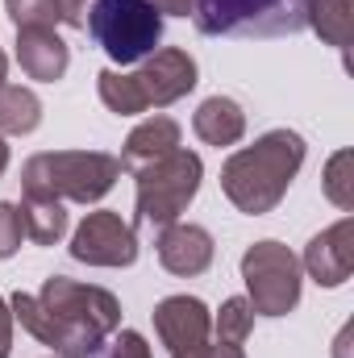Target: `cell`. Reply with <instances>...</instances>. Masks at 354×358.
I'll return each instance as SVG.
<instances>
[{
  "mask_svg": "<svg viewBox=\"0 0 354 358\" xmlns=\"http://www.w3.org/2000/svg\"><path fill=\"white\" fill-rule=\"evenodd\" d=\"M300 167H304V138L296 129H271L255 146H242L225 159L221 192L238 213L263 217L288 196Z\"/></svg>",
  "mask_w": 354,
  "mask_h": 358,
  "instance_id": "cell-1",
  "label": "cell"
},
{
  "mask_svg": "<svg viewBox=\"0 0 354 358\" xmlns=\"http://www.w3.org/2000/svg\"><path fill=\"white\" fill-rule=\"evenodd\" d=\"M196 88V59L179 46H163L150 59H142V67L134 76L121 71H100L96 76V92L104 100L108 113L117 117H134L146 108H167L183 100L187 92Z\"/></svg>",
  "mask_w": 354,
  "mask_h": 358,
  "instance_id": "cell-2",
  "label": "cell"
},
{
  "mask_svg": "<svg viewBox=\"0 0 354 358\" xmlns=\"http://www.w3.org/2000/svg\"><path fill=\"white\" fill-rule=\"evenodd\" d=\"M117 179H121V159H113L104 150H42V155L25 159V167H21L25 196L76 200V204L104 200Z\"/></svg>",
  "mask_w": 354,
  "mask_h": 358,
  "instance_id": "cell-3",
  "label": "cell"
},
{
  "mask_svg": "<svg viewBox=\"0 0 354 358\" xmlns=\"http://www.w3.org/2000/svg\"><path fill=\"white\" fill-rule=\"evenodd\" d=\"M313 0H192V21L208 38H292L309 29Z\"/></svg>",
  "mask_w": 354,
  "mask_h": 358,
  "instance_id": "cell-4",
  "label": "cell"
},
{
  "mask_svg": "<svg viewBox=\"0 0 354 358\" xmlns=\"http://www.w3.org/2000/svg\"><path fill=\"white\" fill-rule=\"evenodd\" d=\"M92 42L113 59V63H142L159 50L163 42V17L146 0H96L88 13Z\"/></svg>",
  "mask_w": 354,
  "mask_h": 358,
  "instance_id": "cell-5",
  "label": "cell"
},
{
  "mask_svg": "<svg viewBox=\"0 0 354 358\" xmlns=\"http://www.w3.org/2000/svg\"><path fill=\"white\" fill-rule=\"evenodd\" d=\"M134 179H138V221L163 229V225L179 221V213H187V204L196 200L204 163L192 150H171V155L138 167Z\"/></svg>",
  "mask_w": 354,
  "mask_h": 358,
  "instance_id": "cell-6",
  "label": "cell"
},
{
  "mask_svg": "<svg viewBox=\"0 0 354 358\" xmlns=\"http://www.w3.org/2000/svg\"><path fill=\"white\" fill-rule=\"evenodd\" d=\"M242 279L250 308L263 317H288L300 304V259L283 242H255L242 255Z\"/></svg>",
  "mask_w": 354,
  "mask_h": 358,
  "instance_id": "cell-7",
  "label": "cell"
},
{
  "mask_svg": "<svg viewBox=\"0 0 354 358\" xmlns=\"http://www.w3.org/2000/svg\"><path fill=\"white\" fill-rule=\"evenodd\" d=\"M38 300L76 334H84L92 342H104L108 334H117L121 325V304L113 292L92 287V283H76L67 275H50L38 292Z\"/></svg>",
  "mask_w": 354,
  "mask_h": 358,
  "instance_id": "cell-8",
  "label": "cell"
},
{
  "mask_svg": "<svg viewBox=\"0 0 354 358\" xmlns=\"http://www.w3.org/2000/svg\"><path fill=\"white\" fill-rule=\"evenodd\" d=\"M71 259L88 267H134L138 263V234L121 213H88L71 238Z\"/></svg>",
  "mask_w": 354,
  "mask_h": 358,
  "instance_id": "cell-9",
  "label": "cell"
},
{
  "mask_svg": "<svg viewBox=\"0 0 354 358\" xmlns=\"http://www.w3.org/2000/svg\"><path fill=\"white\" fill-rule=\"evenodd\" d=\"M8 308H13V321H21L25 334H34L42 346H50L55 358H96L100 346H104V342H92L84 334L67 329V325H63L38 296H29V292H17V296L8 300Z\"/></svg>",
  "mask_w": 354,
  "mask_h": 358,
  "instance_id": "cell-10",
  "label": "cell"
},
{
  "mask_svg": "<svg viewBox=\"0 0 354 358\" xmlns=\"http://www.w3.org/2000/svg\"><path fill=\"white\" fill-rule=\"evenodd\" d=\"M155 250H159V263L171 271V275H179V279L204 275V271L213 267V255H217L213 234H208L204 225H192V221H171V225H163Z\"/></svg>",
  "mask_w": 354,
  "mask_h": 358,
  "instance_id": "cell-11",
  "label": "cell"
},
{
  "mask_svg": "<svg viewBox=\"0 0 354 358\" xmlns=\"http://www.w3.org/2000/svg\"><path fill=\"white\" fill-rule=\"evenodd\" d=\"M150 317H155L159 342H163L171 355L208 342V329H213V313H208V304L196 300V296H167V300L155 304Z\"/></svg>",
  "mask_w": 354,
  "mask_h": 358,
  "instance_id": "cell-12",
  "label": "cell"
},
{
  "mask_svg": "<svg viewBox=\"0 0 354 358\" xmlns=\"http://www.w3.org/2000/svg\"><path fill=\"white\" fill-rule=\"evenodd\" d=\"M300 267L309 271L321 287H342L354 271V221L342 217L338 225H330L325 234H317L304 246Z\"/></svg>",
  "mask_w": 354,
  "mask_h": 358,
  "instance_id": "cell-13",
  "label": "cell"
},
{
  "mask_svg": "<svg viewBox=\"0 0 354 358\" xmlns=\"http://www.w3.org/2000/svg\"><path fill=\"white\" fill-rule=\"evenodd\" d=\"M17 63L29 80L38 84H55L67 76L71 50L55 29H17Z\"/></svg>",
  "mask_w": 354,
  "mask_h": 358,
  "instance_id": "cell-14",
  "label": "cell"
},
{
  "mask_svg": "<svg viewBox=\"0 0 354 358\" xmlns=\"http://www.w3.org/2000/svg\"><path fill=\"white\" fill-rule=\"evenodd\" d=\"M171 150H179V121L163 117V113L159 117H146L142 125L129 129V138L121 146V171H138V167L171 155Z\"/></svg>",
  "mask_w": 354,
  "mask_h": 358,
  "instance_id": "cell-15",
  "label": "cell"
},
{
  "mask_svg": "<svg viewBox=\"0 0 354 358\" xmlns=\"http://www.w3.org/2000/svg\"><path fill=\"white\" fill-rule=\"evenodd\" d=\"M192 129H196L200 142H208V146H217V150H221V146H238L242 134H246V113H242V104H238L234 96H208V100L196 108Z\"/></svg>",
  "mask_w": 354,
  "mask_h": 358,
  "instance_id": "cell-16",
  "label": "cell"
},
{
  "mask_svg": "<svg viewBox=\"0 0 354 358\" xmlns=\"http://www.w3.org/2000/svg\"><path fill=\"white\" fill-rule=\"evenodd\" d=\"M42 125V100L21 84H4L0 88V134H34Z\"/></svg>",
  "mask_w": 354,
  "mask_h": 358,
  "instance_id": "cell-17",
  "label": "cell"
},
{
  "mask_svg": "<svg viewBox=\"0 0 354 358\" xmlns=\"http://www.w3.org/2000/svg\"><path fill=\"white\" fill-rule=\"evenodd\" d=\"M21 217H25V238H34L38 246H55V242H63V234H67V208H63V200L25 196Z\"/></svg>",
  "mask_w": 354,
  "mask_h": 358,
  "instance_id": "cell-18",
  "label": "cell"
},
{
  "mask_svg": "<svg viewBox=\"0 0 354 358\" xmlns=\"http://www.w3.org/2000/svg\"><path fill=\"white\" fill-rule=\"evenodd\" d=\"M309 29H317V38L325 46L346 50L351 46V29H354V4L351 0H313Z\"/></svg>",
  "mask_w": 354,
  "mask_h": 358,
  "instance_id": "cell-19",
  "label": "cell"
},
{
  "mask_svg": "<svg viewBox=\"0 0 354 358\" xmlns=\"http://www.w3.org/2000/svg\"><path fill=\"white\" fill-rule=\"evenodd\" d=\"M213 329H217V342L242 346V342L250 338V329H255V308H250V300H246V296H229V300L221 304V313L213 317Z\"/></svg>",
  "mask_w": 354,
  "mask_h": 358,
  "instance_id": "cell-20",
  "label": "cell"
},
{
  "mask_svg": "<svg viewBox=\"0 0 354 358\" xmlns=\"http://www.w3.org/2000/svg\"><path fill=\"white\" fill-rule=\"evenodd\" d=\"M321 187H325V196H330L342 213H351L354 208V155L351 150H338V155L325 163Z\"/></svg>",
  "mask_w": 354,
  "mask_h": 358,
  "instance_id": "cell-21",
  "label": "cell"
},
{
  "mask_svg": "<svg viewBox=\"0 0 354 358\" xmlns=\"http://www.w3.org/2000/svg\"><path fill=\"white\" fill-rule=\"evenodd\" d=\"M4 13L17 29H55L59 0H4Z\"/></svg>",
  "mask_w": 354,
  "mask_h": 358,
  "instance_id": "cell-22",
  "label": "cell"
},
{
  "mask_svg": "<svg viewBox=\"0 0 354 358\" xmlns=\"http://www.w3.org/2000/svg\"><path fill=\"white\" fill-rule=\"evenodd\" d=\"M25 242V217H21V204H8L0 200V259H13Z\"/></svg>",
  "mask_w": 354,
  "mask_h": 358,
  "instance_id": "cell-23",
  "label": "cell"
},
{
  "mask_svg": "<svg viewBox=\"0 0 354 358\" xmlns=\"http://www.w3.org/2000/svg\"><path fill=\"white\" fill-rule=\"evenodd\" d=\"M100 358H155V355H150V346H146V338L138 329H121Z\"/></svg>",
  "mask_w": 354,
  "mask_h": 358,
  "instance_id": "cell-24",
  "label": "cell"
},
{
  "mask_svg": "<svg viewBox=\"0 0 354 358\" xmlns=\"http://www.w3.org/2000/svg\"><path fill=\"white\" fill-rule=\"evenodd\" d=\"M171 358H246L242 346H225V342H200V346H187V350H176Z\"/></svg>",
  "mask_w": 354,
  "mask_h": 358,
  "instance_id": "cell-25",
  "label": "cell"
},
{
  "mask_svg": "<svg viewBox=\"0 0 354 358\" xmlns=\"http://www.w3.org/2000/svg\"><path fill=\"white\" fill-rule=\"evenodd\" d=\"M96 0H59V21L71 25V29H84L88 25V13Z\"/></svg>",
  "mask_w": 354,
  "mask_h": 358,
  "instance_id": "cell-26",
  "label": "cell"
},
{
  "mask_svg": "<svg viewBox=\"0 0 354 358\" xmlns=\"http://www.w3.org/2000/svg\"><path fill=\"white\" fill-rule=\"evenodd\" d=\"M8 355H13V308L0 296V358H8Z\"/></svg>",
  "mask_w": 354,
  "mask_h": 358,
  "instance_id": "cell-27",
  "label": "cell"
},
{
  "mask_svg": "<svg viewBox=\"0 0 354 358\" xmlns=\"http://www.w3.org/2000/svg\"><path fill=\"white\" fill-rule=\"evenodd\" d=\"M159 17H192V0H146Z\"/></svg>",
  "mask_w": 354,
  "mask_h": 358,
  "instance_id": "cell-28",
  "label": "cell"
},
{
  "mask_svg": "<svg viewBox=\"0 0 354 358\" xmlns=\"http://www.w3.org/2000/svg\"><path fill=\"white\" fill-rule=\"evenodd\" d=\"M4 167H8V142L0 138V176H4Z\"/></svg>",
  "mask_w": 354,
  "mask_h": 358,
  "instance_id": "cell-29",
  "label": "cell"
},
{
  "mask_svg": "<svg viewBox=\"0 0 354 358\" xmlns=\"http://www.w3.org/2000/svg\"><path fill=\"white\" fill-rule=\"evenodd\" d=\"M4 76H8V59H4V50H0V88H4Z\"/></svg>",
  "mask_w": 354,
  "mask_h": 358,
  "instance_id": "cell-30",
  "label": "cell"
}]
</instances>
